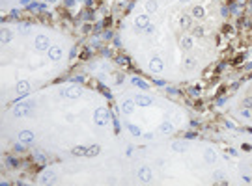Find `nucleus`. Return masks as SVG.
<instances>
[{
  "instance_id": "f257e3e1",
  "label": "nucleus",
  "mask_w": 252,
  "mask_h": 186,
  "mask_svg": "<svg viewBox=\"0 0 252 186\" xmlns=\"http://www.w3.org/2000/svg\"><path fill=\"white\" fill-rule=\"evenodd\" d=\"M93 119H95V125H106L108 121H110V114H108V110H105V108H97L95 114H93Z\"/></svg>"
},
{
  "instance_id": "f03ea898",
  "label": "nucleus",
  "mask_w": 252,
  "mask_h": 186,
  "mask_svg": "<svg viewBox=\"0 0 252 186\" xmlns=\"http://www.w3.org/2000/svg\"><path fill=\"white\" fill-rule=\"evenodd\" d=\"M32 110V102H23V104H17L13 108V117H23Z\"/></svg>"
},
{
  "instance_id": "7ed1b4c3",
  "label": "nucleus",
  "mask_w": 252,
  "mask_h": 186,
  "mask_svg": "<svg viewBox=\"0 0 252 186\" xmlns=\"http://www.w3.org/2000/svg\"><path fill=\"white\" fill-rule=\"evenodd\" d=\"M47 49H51L49 37H47V36H38V37H36V50L43 52V50H47Z\"/></svg>"
},
{
  "instance_id": "20e7f679",
  "label": "nucleus",
  "mask_w": 252,
  "mask_h": 186,
  "mask_svg": "<svg viewBox=\"0 0 252 186\" xmlns=\"http://www.w3.org/2000/svg\"><path fill=\"white\" fill-rule=\"evenodd\" d=\"M148 69H149L151 73H161V71H162V60H161V58H153V60H149Z\"/></svg>"
},
{
  "instance_id": "39448f33",
  "label": "nucleus",
  "mask_w": 252,
  "mask_h": 186,
  "mask_svg": "<svg viewBox=\"0 0 252 186\" xmlns=\"http://www.w3.org/2000/svg\"><path fill=\"white\" fill-rule=\"evenodd\" d=\"M64 97H69V99H79V97H82V90H79V87H67V90L62 91Z\"/></svg>"
},
{
  "instance_id": "423d86ee",
  "label": "nucleus",
  "mask_w": 252,
  "mask_h": 186,
  "mask_svg": "<svg viewBox=\"0 0 252 186\" xmlns=\"http://www.w3.org/2000/svg\"><path fill=\"white\" fill-rule=\"evenodd\" d=\"M49 58H51L52 61L62 60V49H60L58 45H51V49H49Z\"/></svg>"
},
{
  "instance_id": "0eeeda50",
  "label": "nucleus",
  "mask_w": 252,
  "mask_h": 186,
  "mask_svg": "<svg viewBox=\"0 0 252 186\" xmlns=\"http://www.w3.org/2000/svg\"><path fill=\"white\" fill-rule=\"evenodd\" d=\"M138 179H140L142 182H149V181H151V169H149L148 166H142V168L138 169Z\"/></svg>"
},
{
  "instance_id": "6e6552de",
  "label": "nucleus",
  "mask_w": 252,
  "mask_h": 186,
  "mask_svg": "<svg viewBox=\"0 0 252 186\" xmlns=\"http://www.w3.org/2000/svg\"><path fill=\"white\" fill-rule=\"evenodd\" d=\"M19 140L23 141V143H32V141H34V132H32V130H23V132L19 134Z\"/></svg>"
},
{
  "instance_id": "1a4fd4ad",
  "label": "nucleus",
  "mask_w": 252,
  "mask_h": 186,
  "mask_svg": "<svg viewBox=\"0 0 252 186\" xmlns=\"http://www.w3.org/2000/svg\"><path fill=\"white\" fill-rule=\"evenodd\" d=\"M153 101H151V97H146V95H136L135 97V104L138 106H149Z\"/></svg>"
},
{
  "instance_id": "9d476101",
  "label": "nucleus",
  "mask_w": 252,
  "mask_h": 186,
  "mask_svg": "<svg viewBox=\"0 0 252 186\" xmlns=\"http://www.w3.org/2000/svg\"><path fill=\"white\" fill-rule=\"evenodd\" d=\"M135 24H136V28H146V26L149 24L148 15H138V17H136V20H135Z\"/></svg>"
},
{
  "instance_id": "9b49d317",
  "label": "nucleus",
  "mask_w": 252,
  "mask_h": 186,
  "mask_svg": "<svg viewBox=\"0 0 252 186\" xmlns=\"http://www.w3.org/2000/svg\"><path fill=\"white\" fill-rule=\"evenodd\" d=\"M204 158H205V162L213 164V162L217 160V155H215V151H213V149H207V151L204 153Z\"/></svg>"
},
{
  "instance_id": "f8f14e48",
  "label": "nucleus",
  "mask_w": 252,
  "mask_h": 186,
  "mask_svg": "<svg viewBox=\"0 0 252 186\" xmlns=\"http://www.w3.org/2000/svg\"><path fill=\"white\" fill-rule=\"evenodd\" d=\"M122 110H123V114H133V110H135V104H133V101H125L123 102V106H122Z\"/></svg>"
},
{
  "instance_id": "ddd939ff",
  "label": "nucleus",
  "mask_w": 252,
  "mask_h": 186,
  "mask_svg": "<svg viewBox=\"0 0 252 186\" xmlns=\"http://www.w3.org/2000/svg\"><path fill=\"white\" fill-rule=\"evenodd\" d=\"M172 149L178 151V153H181V151L187 149V141H174V143H172Z\"/></svg>"
},
{
  "instance_id": "4468645a",
  "label": "nucleus",
  "mask_w": 252,
  "mask_h": 186,
  "mask_svg": "<svg viewBox=\"0 0 252 186\" xmlns=\"http://www.w3.org/2000/svg\"><path fill=\"white\" fill-rule=\"evenodd\" d=\"M28 90H30V84H28V82H25V80H23V82H19V84H17V91H19L21 95H25Z\"/></svg>"
},
{
  "instance_id": "2eb2a0df",
  "label": "nucleus",
  "mask_w": 252,
  "mask_h": 186,
  "mask_svg": "<svg viewBox=\"0 0 252 186\" xmlns=\"http://www.w3.org/2000/svg\"><path fill=\"white\" fill-rule=\"evenodd\" d=\"M159 130H161V132H162V134H170V132H172V130H174V127H172V123H162Z\"/></svg>"
},
{
  "instance_id": "dca6fc26",
  "label": "nucleus",
  "mask_w": 252,
  "mask_h": 186,
  "mask_svg": "<svg viewBox=\"0 0 252 186\" xmlns=\"http://www.w3.org/2000/svg\"><path fill=\"white\" fill-rule=\"evenodd\" d=\"M146 9H148L149 13L157 11V2H155V0H148V2H146Z\"/></svg>"
},
{
  "instance_id": "f3484780",
  "label": "nucleus",
  "mask_w": 252,
  "mask_h": 186,
  "mask_svg": "<svg viewBox=\"0 0 252 186\" xmlns=\"http://www.w3.org/2000/svg\"><path fill=\"white\" fill-rule=\"evenodd\" d=\"M204 13H205V11H204V8H202V6H196V8H192V15H194V17L202 19V17H204Z\"/></svg>"
},
{
  "instance_id": "a211bd4d",
  "label": "nucleus",
  "mask_w": 252,
  "mask_h": 186,
  "mask_svg": "<svg viewBox=\"0 0 252 186\" xmlns=\"http://www.w3.org/2000/svg\"><path fill=\"white\" fill-rule=\"evenodd\" d=\"M52 179H54V173L52 171H47V173L41 175V182H52Z\"/></svg>"
},
{
  "instance_id": "6ab92c4d",
  "label": "nucleus",
  "mask_w": 252,
  "mask_h": 186,
  "mask_svg": "<svg viewBox=\"0 0 252 186\" xmlns=\"http://www.w3.org/2000/svg\"><path fill=\"white\" fill-rule=\"evenodd\" d=\"M131 82H133V86H138L140 90H148V84H146L144 80H140V78H133Z\"/></svg>"
},
{
  "instance_id": "aec40b11",
  "label": "nucleus",
  "mask_w": 252,
  "mask_h": 186,
  "mask_svg": "<svg viewBox=\"0 0 252 186\" xmlns=\"http://www.w3.org/2000/svg\"><path fill=\"white\" fill-rule=\"evenodd\" d=\"M9 39H11V32H9V30H2V43H4V45H6V43L9 41Z\"/></svg>"
},
{
  "instance_id": "412c9836",
  "label": "nucleus",
  "mask_w": 252,
  "mask_h": 186,
  "mask_svg": "<svg viewBox=\"0 0 252 186\" xmlns=\"http://www.w3.org/2000/svg\"><path fill=\"white\" fill-rule=\"evenodd\" d=\"M192 47V37H183V49L189 50Z\"/></svg>"
},
{
  "instance_id": "4be33fe9",
  "label": "nucleus",
  "mask_w": 252,
  "mask_h": 186,
  "mask_svg": "<svg viewBox=\"0 0 252 186\" xmlns=\"http://www.w3.org/2000/svg\"><path fill=\"white\" fill-rule=\"evenodd\" d=\"M127 128H129L135 136H140V128H138V127H135V125H131V123H129V125H127Z\"/></svg>"
},
{
  "instance_id": "5701e85b",
  "label": "nucleus",
  "mask_w": 252,
  "mask_h": 186,
  "mask_svg": "<svg viewBox=\"0 0 252 186\" xmlns=\"http://www.w3.org/2000/svg\"><path fill=\"white\" fill-rule=\"evenodd\" d=\"M192 67H194V60L187 58V60H185V69H192Z\"/></svg>"
},
{
  "instance_id": "b1692460",
  "label": "nucleus",
  "mask_w": 252,
  "mask_h": 186,
  "mask_svg": "<svg viewBox=\"0 0 252 186\" xmlns=\"http://www.w3.org/2000/svg\"><path fill=\"white\" fill-rule=\"evenodd\" d=\"M73 153H75V155H88V151H84L82 147H75Z\"/></svg>"
},
{
  "instance_id": "393cba45",
  "label": "nucleus",
  "mask_w": 252,
  "mask_h": 186,
  "mask_svg": "<svg viewBox=\"0 0 252 186\" xmlns=\"http://www.w3.org/2000/svg\"><path fill=\"white\" fill-rule=\"evenodd\" d=\"M189 23H191V17H183V19H181V26H183V28H187Z\"/></svg>"
},
{
  "instance_id": "a878e982",
  "label": "nucleus",
  "mask_w": 252,
  "mask_h": 186,
  "mask_svg": "<svg viewBox=\"0 0 252 186\" xmlns=\"http://www.w3.org/2000/svg\"><path fill=\"white\" fill-rule=\"evenodd\" d=\"M213 177H215L217 181H221V179H224V173H222V171H215V175H213Z\"/></svg>"
},
{
  "instance_id": "bb28decb",
  "label": "nucleus",
  "mask_w": 252,
  "mask_h": 186,
  "mask_svg": "<svg viewBox=\"0 0 252 186\" xmlns=\"http://www.w3.org/2000/svg\"><path fill=\"white\" fill-rule=\"evenodd\" d=\"M36 158H38V160H43V162H45V155H41V153H36Z\"/></svg>"
},
{
  "instance_id": "cd10ccee",
  "label": "nucleus",
  "mask_w": 252,
  "mask_h": 186,
  "mask_svg": "<svg viewBox=\"0 0 252 186\" xmlns=\"http://www.w3.org/2000/svg\"><path fill=\"white\" fill-rule=\"evenodd\" d=\"M144 30H146V32H149V34H151V32H153V30H155V28H153V24H148V26H146Z\"/></svg>"
},
{
  "instance_id": "c85d7f7f",
  "label": "nucleus",
  "mask_w": 252,
  "mask_h": 186,
  "mask_svg": "<svg viewBox=\"0 0 252 186\" xmlns=\"http://www.w3.org/2000/svg\"><path fill=\"white\" fill-rule=\"evenodd\" d=\"M21 4H23V6H26V4H30V0H21Z\"/></svg>"
},
{
  "instance_id": "c756f323",
  "label": "nucleus",
  "mask_w": 252,
  "mask_h": 186,
  "mask_svg": "<svg viewBox=\"0 0 252 186\" xmlns=\"http://www.w3.org/2000/svg\"><path fill=\"white\" fill-rule=\"evenodd\" d=\"M179 2H181V4H187V2H191V0H179Z\"/></svg>"
}]
</instances>
